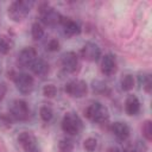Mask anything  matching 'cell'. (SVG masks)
Wrapping results in <instances>:
<instances>
[{
	"label": "cell",
	"mask_w": 152,
	"mask_h": 152,
	"mask_svg": "<svg viewBox=\"0 0 152 152\" xmlns=\"http://www.w3.org/2000/svg\"><path fill=\"white\" fill-rule=\"evenodd\" d=\"M122 152H146V147L140 144H134V145L127 146Z\"/></svg>",
	"instance_id": "obj_27"
},
{
	"label": "cell",
	"mask_w": 152,
	"mask_h": 152,
	"mask_svg": "<svg viewBox=\"0 0 152 152\" xmlns=\"http://www.w3.org/2000/svg\"><path fill=\"white\" fill-rule=\"evenodd\" d=\"M62 26H63V31H64V34L68 36V37H74L76 34H80L81 33V26L78 23H76L75 20L70 19V18H65L62 15V19H61V23Z\"/></svg>",
	"instance_id": "obj_13"
},
{
	"label": "cell",
	"mask_w": 152,
	"mask_h": 152,
	"mask_svg": "<svg viewBox=\"0 0 152 152\" xmlns=\"http://www.w3.org/2000/svg\"><path fill=\"white\" fill-rule=\"evenodd\" d=\"M31 34H32V38L34 40H39V39L43 38V36H44V28L42 27V25L39 23H33L32 24Z\"/></svg>",
	"instance_id": "obj_18"
},
{
	"label": "cell",
	"mask_w": 152,
	"mask_h": 152,
	"mask_svg": "<svg viewBox=\"0 0 152 152\" xmlns=\"http://www.w3.org/2000/svg\"><path fill=\"white\" fill-rule=\"evenodd\" d=\"M32 2L24 1V0H17L13 1L8 7V17L13 21H20L27 17L30 13Z\"/></svg>",
	"instance_id": "obj_2"
},
{
	"label": "cell",
	"mask_w": 152,
	"mask_h": 152,
	"mask_svg": "<svg viewBox=\"0 0 152 152\" xmlns=\"http://www.w3.org/2000/svg\"><path fill=\"white\" fill-rule=\"evenodd\" d=\"M18 142L23 146L25 152H39L37 139L31 132H21L18 137Z\"/></svg>",
	"instance_id": "obj_8"
},
{
	"label": "cell",
	"mask_w": 152,
	"mask_h": 152,
	"mask_svg": "<svg viewBox=\"0 0 152 152\" xmlns=\"http://www.w3.org/2000/svg\"><path fill=\"white\" fill-rule=\"evenodd\" d=\"M74 150V142L70 139H62L58 142V151L59 152H71Z\"/></svg>",
	"instance_id": "obj_19"
},
{
	"label": "cell",
	"mask_w": 152,
	"mask_h": 152,
	"mask_svg": "<svg viewBox=\"0 0 152 152\" xmlns=\"http://www.w3.org/2000/svg\"><path fill=\"white\" fill-rule=\"evenodd\" d=\"M59 42L56 39V38H51L49 42H48V44H46V49L49 50V51H51V52H55V51H58L59 50Z\"/></svg>",
	"instance_id": "obj_28"
},
{
	"label": "cell",
	"mask_w": 152,
	"mask_h": 152,
	"mask_svg": "<svg viewBox=\"0 0 152 152\" xmlns=\"http://www.w3.org/2000/svg\"><path fill=\"white\" fill-rule=\"evenodd\" d=\"M125 110L131 116L137 115L139 113V110H140V102H139L137 96L129 95L126 99V101H125Z\"/></svg>",
	"instance_id": "obj_15"
},
{
	"label": "cell",
	"mask_w": 152,
	"mask_h": 152,
	"mask_svg": "<svg viewBox=\"0 0 152 152\" xmlns=\"http://www.w3.org/2000/svg\"><path fill=\"white\" fill-rule=\"evenodd\" d=\"M93 88H94V90H95L96 93H100V94H106V93H108V87H107V84L103 83V82H101V81H95V82L93 83Z\"/></svg>",
	"instance_id": "obj_26"
},
{
	"label": "cell",
	"mask_w": 152,
	"mask_h": 152,
	"mask_svg": "<svg viewBox=\"0 0 152 152\" xmlns=\"http://www.w3.org/2000/svg\"><path fill=\"white\" fill-rule=\"evenodd\" d=\"M30 68H31L32 72L36 74L37 76H45L49 72V64L43 58H37Z\"/></svg>",
	"instance_id": "obj_16"
},
{
	"label": "cell",
	"mask_w": 152,
	"mask_h": 152,
	"mask_svg": "<svg viewBox=\"0 0 152 152\" xmlns=\"http://www.w3.org/2000/svg\"><path fill=\"white\" fill-rule=\"evenodd\" d=\"M133 87H134V77L132 75H129V74L125 75L121 78V88H122V90L129 91V90L133 89Z\"/></svg>",
	"instance_id": "obj_17"
},
{
	"label": "cell",
	"mask_w": 152,
	"mask_h": 152,
	"mask_svg": "<svg viewBox=\"0 0 152 152\" xmlns=\"http://www.w3.org/2000/svg\"><path fill=\"white\" fill-rule=\"evenodd\" d=\"M140 83L142 84V88L145 89L146 93H150V91H151L152 82H151L150 75H141V76H140Z\"/></svg>",
	"instance_id": "obj_25"
},
{
	"label": "cell",
	"mask_w": 152,
	"mask_h": 152,
	"mask_svg": "<svg viewBox=\"0 0 152 152\" xmlns=\"http://www.w3.org/2000/svg\"><path fill=\"white\" fill-rule=\"evenodd\" d=\"M37 51L32 46H27V48H24L19 55H18V64L24 66V68H28L32 65V63L37 59Z\"/></svg>",
	"instance_id": "obj_10"
},
{
	"label": "cell",
	"mask_w": 152,
	"mask_h": 152,
	"mask_svg": "<svg viewBox=\"0 0 152 152\" xmlns=\"http://www.w3.org/2000/svg\"><path fill=\"white\" fill-rule=\"evenodd\" d=\"M81 55L86 61L96 62L101 57V49L96 43L87 42L81 49Z\"/></svg>",
	"instance_id": "obj_9"
},
{
	"label": "cell",
	"mask_w": 152,
	"mask_h": 152,
	"mask_svg": "<svg viewBox=\"0 0 152 152\" xmlns=\"http://www.w3.org/2000/svg\"><path fill=\"white\" fill-rule=\"evenodd\" d=\"M84 114L90 121L96 122V124H103L109 118L108 108L100 102H93L91 104H89L87 107Z\"/></svg>",
	"instance_id": "obj_1"
},
{
	"label": "cell",
	"mask_w": 152,
	"mask_h": 152,
	"mask_svg": "<svg viewBox=\"0 0 152 152\" xmlns=\"http://www.w3.org/2000/svg\"><path fill=\"white\" fill-rule=\"evenodd\" d=\"M65 91L72 97H83L88 91V86L82 80H74L65 84Z\"/></svg>",
	"instance_id": "obj_7"
},
{
	"label": "cell",
	"mask_w": 152,
	"mask_h": 152,
	"mask_svg": "<svg viewBox=\"0 0 152 152\" xmlns=\"http://www.w3.org/2000/svg\"><path fill=\"white\" fill-rule=\"evenodd\" d=\"M82 127H83L82 120L76 113L69 112L64 115V118L62 120V129L64 133H66L69 135H75L81 132Z\"/></svg>",
	"instance_id": "obj_3"
},
{
	"label": "cell",
	"mask_w": 152,
	"mask_h": 152,
	"mask_svg": "<svg viewBox=\"0 0 152 152\" xmlns=\"http://www.w3.org/2000/svg\"><path fill=\"white\" fill-rule=\"evenodd\" d=\"M11 50V42L7 37H0V53L6 55Z\"/></svg>",
	"instance_id": "obj_24"
},
{
	"label": "cell",
	"mask_w": 152,
	"mask_h": 152,
	"mask_svg": "<svg viewBox=\"0 0 152 152\" xmlns=\"http://www.w3.org/2000/svg\"><path fill=\"white\" fill-rule=\"evenodd\" d=\"M112 132L119 140H126L129 137V126L126 122L116 121L112 125Z\"/></svg>",
	"instance_id": "obj_14"
},
{
	"label": "cell",
	"mask_w": 152,
	"mask_h": 152,
	"mask_svg": "<svg viewBox=\"0 0 152 152\" xmlns=\"http://www.w3.org/2000/svg\"><path fill=\"white\" fill-rule=\"evenodd\" d=\"M5 95H6V86L4 83H1L0 84V101L5 97Z\"/></svg>",
	"instance_id": "obj_29"
},
{
	"label": "cell",
	"mask_w": 152,
	"mask_h": 152,
	"mask_svg": "<svg viewBox=\"0 0 152 152\" xmlns=\"http://www.w3.org/2000/svg\"><path fill=\"white\" fill-rule=\"evenodd\" d=\"M83 147L87 152H94L97 147V140L95 138H87L83 142Z\"/></svg>",
	"instance_id": "obj_22"
},
{
	"label": "cell",
	"mask_w": 152,
	"mask_h": 152,
	"mask_svg": "<svg viewBox=\"0 0 152 152\" xmlns=\"http://www.w3.org/2000/svg\"><path fill=\"white\" fill-rule=\"evenodd\" d=\"M39 115H40V119L43 121L49 122L52 119V116H53V112H52V109L49 106H43L39 109Z\"/></svg>",
	"instance_id": "obj_20"
},
{
	"label": "cell",
	"mask_w": 152,
	"mask_h": 152,
	"mask_svg": "<svg viewBox=\"0 0 152 152\" xmlns=\"http://www.w3.org/2000/svg\"><path fill=\"white\" fill-rule=\"evenodd\" d=\"M56 94H57V88L53 84H46V86H44V88H43V95L45 97L52 99V97L56 96Z\"/></svg>",
	"instance_id": "obj_23"
},
{
	"label": "cell",
	"mask_w": 152,
	"mask_h": 152,
	"mask_svg": "<svg viewBox=\"0 0 152 152\" xmlns=\"http://www.w3.org/2000/svg\"><path fill=\"white\" fill-rule=\"evenodd\" d=\"M39 14H40L42 21L48 26H53L56 24H59L62 19V15L59 14V12H57L53 7H50L45 2L39 6Z\"/></svg>",
	"instance_id": "obj_4"
},
{
	"label": "cell",
	"mask_w": 152,
	"mask_h": 152,
	"mask_svg": "<svg viewBox=\"0 0 152 152\" xmlns=\"http://www.w3.org/2000/svg\"><path fill=\"white\" fill-rule=\"evenodd\" d=\"M141 131H142L144 138H145L147 141H151V140H152V122H151V120H146V121L142 124Z\"/></svg>",
	"instance_id": "obj_21"
},
{
	"label": "cell",
	"mask_w": 152,
	"mask_h": 152,
	"mask_svg": "<svg viewBox=\"0 0 152 152\" xmlns=\"http://www.w3.org/2000/svg\"><path fill=\"white\" fill-rule=\"evenodd\" d=\"M116 68H118V64H116V58L114 55L112 53H107L102 57V61H101V71L103 75L106 76H112L116 72Z\"/></svg>",
	"instance_id": "obj_12"
},
{
	"label": "cell",
	"mask_w": 152,
	"mask_h": 152,
	"mask_svg": "<svg viewBox=\"0 0 152 152\" xmlns=\"http://www.w3.org/2000/svg\"><path fill=\"white\" fill-rule=\"evenodd\" d=\"M61 64H62V68L66 72H75L78 68L77 55L72 51H68V52L63 53L61 57Z\"/></svg>",
	"instance_id": "obj_11"
},
{
	"label": "cell",
	"mask_w": 152,
	"mask_h": 152,
	"mask_svg": "<svg viewBox=\"0 0 152 152\" xmlns=\"http://www.w3.org/2000/svg\"><path fill=\"white\" fill-rule=\"evenodd\" d=\"M107 152H120V151H119V148H118V147H110Z\"/></svg>",
	"instance_id": "obj_30"
},
{
	"label": "cell",
	"mask_w": 152,
	"mask_h": 152,
	"mask_svg": "<svg viewBox=\"0 0 152 152\" xmlns=\"http://www.w3.org/2000/svg\"><path fill=\"white\" fill-rule=\"evenodd\" d=\"M13 81L15 83L17 89L21 93V94H30L33 89V77L28 74L25 72H20V74H15L13 77Z\"/></svg>",
	"instance_id": "obj_5"
},
{
	"label": "cell",
	"mask_w": 152,
	"mask_h": 152,
	"mask_svg": "<svg viewBox=\"0 0 152 152\" xmlns=\"http://www.w3.org/2000/svg\"><path fill=\"white\" fill-rule=\"evenodd\" d=\"M11 116L14 118L18 121H25L28 119L30 115V109L27 103L24 100H15L12 102L11 108H10Z\"/></svg>",
	"instance_id": "obj_6"
}]
</instances>
